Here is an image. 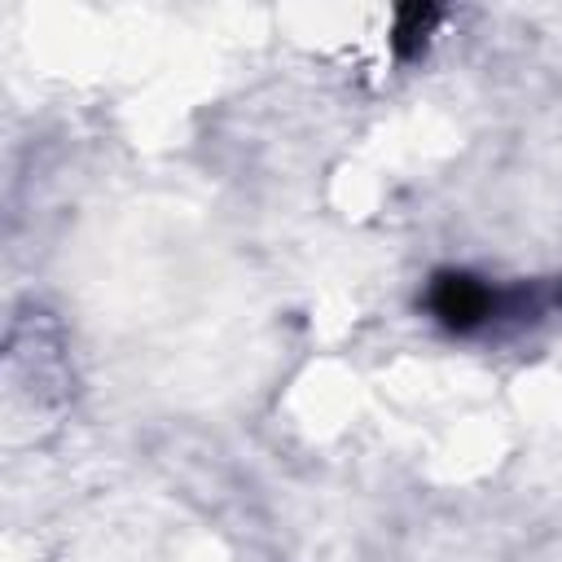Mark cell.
<instances>
[{
	"mask_svg": "<svg viewBox=\"0 0 562 562\" xmlns=\"http://www.w3.org/2000/svg\"><path fill=\"white\" fill-rule=\"evenodd\" d=\"M492 290L470 277V272H439L430 285V312L448 325V329H474L479 321L492 316Z\"/></svg>",
	"mask_w": 562,
	"mask_h": 562,
	"instance_id": "1",
	"label": "cell"
},
{
	"mask_svg": "<svg viewBox=\"0 0 562 562\" xmlns=\"http://www.w3.org/2000/svg\"><path fill=\"white\" fill-rule=\"evenodd\" d=\"M435 18H439L435 9H400V22H395V48L408 57V53L426 40V26H430Z\"/></svg>",
	"mask_w": 562,
	"mask_h": 562,
	"instance_id": "2",
	"label": "cell"
}]
</instances>
